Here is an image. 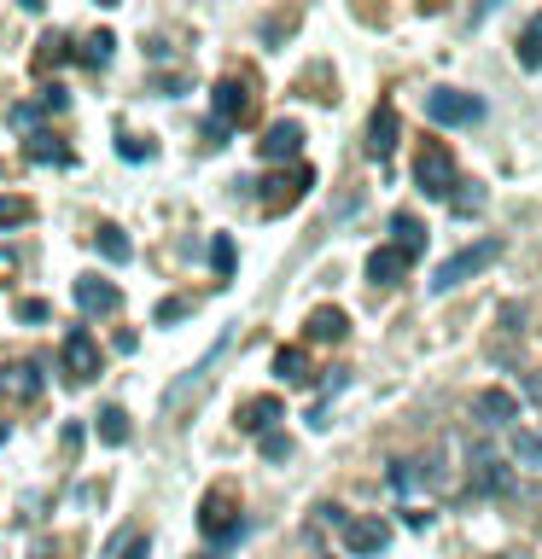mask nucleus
<instances>
[{"instance_id": "f257e3e1", "label": "nucleus", "mask_w": 542, "mask_h": 559, "mask_svg": "<svg viewBox=\"0 0 542 559\" xmlns=\"http://www.w3.org/2000/svg\"><path fill=\"white\" fill-rule=\"evenodd\" d=\"M502 257V239H478V245H467V251H455V257H443L438 274H432V297L455 292V286H467L473 274H484V268Z\"/></svg>"}, {"instance_id": "f03ea898", "label": "nucleus", "mask_w": 542, "mask_h": 559, "mask_svg": "<svg viewBox=\"0 0 542 559\" xmlns=\"http://www.w3.org/2000/svg\"><path fill=\"white\" fill-rule=\"evenodd\" d=\"M426 117L438 129H467V123H484V99L461 94V88H432L426 94Z\"/></svg>"}, {"instance_id": "7ed1b4c3", "label": "nucleus", "mask_w": 542, "mask_h": 559, "mask_svg": "<svg viewBox=\"0 0 542 559\" xmlns=\"http://www.w3.org/2000/svg\"><path fill=\"white\" fill-rule=\"evenodd\" d=\"M199 530L216 542V548H228V542H239V530H245V519H239V507H234V495L228 490H210L199 501Z\"/></svg>"}, {"instance_id": "20e7f679", "label": "nucleus", "mask_w": 542, "mask_h": 559, "mask_svg": "<svg viewBox=\"0 0 542 559\" xmlns=\"http://www.w3.org/2000/svg\"><path fill=\"white\" fill-rule=\"evenodd\" d=\"M414 187L432 193V198H449V187H455V158H449V146L426 140V146L414 152Z\"/></svg>"}, {"instance_id": "39448f33", "label": "nucleus", "mask_w": 542, "mask_h": 559, "mask_svg": "<svg viewBox=\"0 0 542 559\" xmlns=\"http://www.w3.org/2000/svg\"><path fill=\"white\" fill-rule=\"evenodd\" d=\"M59 362H65V373L76 379V385H88V379L100 373V344H94L82 327H70L65 344H59Z\"/></svg>"}, {"instance_id": "423d86ee", "label": "nucleus", "mask_w": 542, "mask_h": 559, "mask_svg": "<svg viewBox=\"0 0 542 559\" xmlns=\"http://www.w3.org/2000/svg\"><path fill=\"white\" fill-rule=\"evenodd\" d=\"M210 105H216V111H210V123H216V129H234V123H245V117H251V88H245L239 76H222Z\"/></svg>"}, {"instance_id": "0eeeda50", "label": "nucleus", "mask_w": 542, "mask_h": 559, "mask_svg": "<svg viewBox=\"0 0 542 559\" xmlns=\"http://www.w3.org/2000/svg\"><path fill=\"white\" fill-rule=\"evenodd\" d=\"M339 530H344V548H350L356 559L385 554V548H391V525H385V519H344Z\"/></svg>"}, {"instance_id": "6e6552de", "label": "nucleus", "mask_w": 542, "mask_h": 559, "mask_svg": "<svg viewBox=\"0 0 542 559\" xmlns=\"http://www.w3.org/2000/svg\"><path fill=\"white\" fill-rule=\"evenodd\" d=\"M391 152H397V105H391V99H379V105H373V117H368V158L385 164Z\"/></svg>"}, {"instance_id": "1a4fd4ad", "label": "nucleus", "mask_w": 542, "mask_h": 559, "mask_svg": "<svg viewBox=\"0 0 542 559\" xmlns=\"http://www.w3.org/2000/svg\"><path fill=\"white\" fill-rule=\"evenodd\" d=\"M473 490L478 495H508L513 490V466L496 461L490 449H473Z\"/></svg>"}, {"instance_id": "9d476101", "label": "nucleus", "mask_w": 542, "mask_h": 559, "mask_svg": "<svg viewBox=\"0 0 542 559\" xmlns=\"http://www.w3.org/2000/svg\"><path fill=\"white\" fill-rule=\"evenodd\" d=\"M0 396H6V402H35V396H41V367L35 362H6L0 367Z\"/></svg>"}, {"instance_id": "9b49d317", "label": "nucleus", "mask_w": 542, "mask_h": 559, "mask_svg": "<svg viewBox=\"0 0 542 559\" xmlns=\"http://www.w3.org/2000/svg\"><path fill=\"white\" fill-rule=\"evenodd\" d=\"M257 152H263L269 164H286V158L304 152V129H298V123H269V134L257 140Z\"/></svg>"}, {"instance_id": "f8f14e48", "label": "nucleus", "mask_w": 542, "mask_h": 559, "mask_svg": "<svg viewBox=\"0 0 542 559\" xmlns=\"http://www.w3.org/2000/svg\"><path fill=\"white\" fill-rule=\"evenodd\" d=\"M76 303H82V315H111V309L123 303V292H117L111 280H100V274H82V280H76Z\"/></svg>"}, {"instance_id": "ddd939ff", "label": "nucleus", "mask_w": 542, "mask_h": 559, "mask_svg": "<svg viewBox=\"0 0 542 559\" xmlns=\"http://www.w3.org/2000/svg\"><path fill=\"white\" fill-rule=\"evenodd\" d=\"M473 414H478V426H513L519 420V402H513V391H478L473 396Z\"/></svg>"}, {"instance_id": "4468645a", "label": "nucleus", "mask_w": 542, "mask_h": 559, "mask_svg": "<svg viewBox=\"0 0 542 559\" xmlns=\"http://www.w3.org/2000/svg\"><path fill=\"white\" fill-rule=\"evenodd\" d=\"M274 420H280V396H251V402H239V431L269 437Z\"/></svg>"}, {"instance_id": "2eb2a0df", "label": "nucleus", "mask_w": 542, "mask_h": 559, "mask_svg": "<svg viewBox=\"0 0 542 559\" xmlns=\"http://www.w3.org/2000/svg\"><path fill=\"white\" fill-rule=\"evenodd\" d=\"M309 181H315L309 169H292V175H280V181H269L274 193L263 198V210H269V216H280V210H292V204L304 198V187H309Z\"/></svg>"}, {"instance_id": "dca6fc26", "label": "nucleus", "mask_w": 542, "mask_h": 559, "mask_svg": "<svg viewBox=\"0 0 542 559\" xmlns=\"http://www.w3.org/2000/svg\"><path fill=\"white\" fill-rule=\"evenodd\" d=\"M391 233H397V239H391V245H397V251H403L408 263H414V257H420V251H426V222H420V216H414V210H397V216H391Z\"/></svg>"}, {"instance_id": "f3484780", "label": "nucleus", "mask_w": 542, "mask_h": 559, "mask_svg": "<svg viewBox=\"0 0 542 559\" xmlns=\"http://www.w3.org/2000/svg\"><path fill=\"white\" fill-rule=\"evenodd\" d=\"M304 327H309V338H315V344H339L344 332H350V315H344V309H333V303H321Z\"/></svg>"}, {"instance_id": "a211bd4d", "label": "nucleus", "mask_w": 542, "mask_h": 559, "mask_svg": "<svg viewBox=\"0 0 542 559\" xmlns=\"http://www.w3.org/2000/svg\"><path fill=\"white\" fill-rule=\"evenodd\" d=\"M403 268H408V257L397 251V245H379V251H368V280H373V286H391Z\"/></svg>"}, {"instance_id": "6ab92c4d", "label": "nucleus", "mask_w": 542, "mask_h": 559, "mask_svg": "<svg viewBox=\"0 0 542 559\" xmlns=\"http://www.w3.org/2000/svg\"><path fill=\"white\" fill-rule=\"evenodd\" d=\"M152 554V542H146V530H117V536H111V548H105V559H146Z\"/></svg>"}, {"instance_id": "aec40b11", "label": "nucleus", "mask_w": 542, "mask_h": 559, "mask_svg": "<svg viewBox=\"0 0 542 559\" xmlns=\"http://www.w3.org/2000/svg\"><path fill=\"white\" fill-rule=\"evenodd\" d=\"M519 70H542V12L519 30Z\"/></svg>"}, {"instance_id": "412c9836", "label": "nucleus", "mask_w": 542, "mask_h": 559, "mask_svg": "<svg viewBox=\"0 0 542 559\" xmlns=\"http://www.w3.org/2000/svg\"><path fill=\"white\" fill-rule=\"evenodd\" d=\"M94 245H100L111 263H129V251H135V245L123 239V228H117V222H100V228H94Z\"/></svg>"}, {"instance_id": "4be33fe9", "label": "nucleus", "mask_w": 542, "mask_h": 559, "mask_svg": "<svg viewBox=\"0 0 542 559\" xmlns=\"http://www.w3.org/2000/svg\"><path fill=\"white\" fill-rule=\"evenodd\" d=\"M513 461L519 466H531V472H542V431H513Z\"/></svg>"}, {"instance_id": "5701e85b", "label": "nucleus", "mask_w": 542, "mask_h": 559, "mask_svg": "<svg viewBox=\"0 0 542 559\" xmlns=\"http://www.w3.org/2000/svg\"><path fill=\"white\" fill-rule=\"evenodd\" d=\"M24 158H30V164H70V152L59 146V140H53V134H30Z\"/></svg>"}, {"instance_id": "b1692460", "label": "nucleus", "mask_w": 542, "mask_h": 559, "mask_svg": "<svg viewBox=\"0 0 542 559\" xmlns=\"http://www.w3.org/2000/svg\"><path fill=\"white\" fill-rule=\"evenodd\" d=\"M100 437L111 443V449H123V443H129V414H123L117 402H111V408H100Z\"/></svg>"}, {"instance_id": "393cba45", "label": "nucleus", "mask_w": 542, "mask_h": 559, "mask_svg": "<svg viewBox=\"0 0 542 559\" xmlns=\"http://www.w3.org/2000/svg\"><path fill=\"white\" fill-rule=\"evenodd\" d=\"M111 53H117V35L111 30H100V35H88V41H82V65H111Z\"/></svg>"}, {"instance_id": "a878e982", "label": "nucleus", "mask_w": 542, "mask_h": 559, "mask_svg": "<svg viewBox=\"0 0 542 559\" xmlns=\"http://www.w3.org/2000/svg\"><path fill=\"white\" fill-rule=\"evenodd\" d=\"M274 373H280L286 385H304V379H309V362H304V350H280V356H274Z\"/></svg>"}, {"instance_id": "bb28decb", "label": "nucleus", "mask_w": 542, "mask_h": 559, "mask_svg": "<svg viewBox=\"0 0 542 559\" xmlns=\"http://www.w3.org/2000/svg\"><path fill=\"white\" fill-rule=\"evenodd\" d=\"M30 216H35L30 198H0V228H24Z\"/></svg>"}, {"instance_id": "cd10ccee", "label": "nucleus", "mask_w": 542, "mask_h": 559, "mask_svg": "<svg viewBox=\"0 0 542 559\" xmlns=\"http://www.w3.org/2000/svg\"><path fill=\"white\" fill-rule=\"evenodd\" d=\"M65 59H70V41H65V35H47V41H41V53H35V70L65 65Z\"/></svg>"}, {"instance_id": "c85d7f7f", "label": "nucleus", "mask_w": 542, "mask_h": 559, "mask_svg": "<svg viewBox=\"0 0 542 559\" xmlns=\"http://www.w3.org/2000/svg\"><path fill=\"white\" fill-rule=\"evenodd\" d=\"M117 152H123L129 164H140V158H152L158 146H152V140H140V134H117Z\"/></svg>"}, {"instance_id": "c756f323", "label": "nucleus", "mask_w": 542, "mask_h": 559, "mask_svg": "<svg viewBox=\"0 0 542 559\" xmlns=\"http://www.w3.org/2000/svg\"><path fill=\"white\" fill-rule=\"evenodd\" d=\"M414 466H420V461H391V490H397V495H408L414 484H420V472H414Z\"/></svg>"}, {"instance_id": "7c9ffc66", "label": "nucleus", "mask_w": 542, "mask_h": 559, "mask_svg": "<svg viewBox=\"0 0 542 559\" xmlns=\"http://www.w3.org/2000/svg\"><path fill=\"white\" fill-rule=\"evenodd\" d=\"M210 268H216L222 280L234 274V239H216V245H210Z\"/></svg>"}, {"instance_id": "2f4dec72", "label": "nucleus", "mask_w": 542, "mask_h": 559, "mask_svg": "<svg viewBox=\"0 0 542 559\" xmlns=\"http://www.w3.org/2000/svg\"><path fill=\"white\" fill-rule=\"evenodd\" d=\"M47 315H53V309H47L41 297H24V303H18V321H24V327H35V321H47Z\"/></svg>"}, {"instance_id": "473e14b6", "label": "nucleus", "mask_w": 542, "mask_h": 559, "mask_svg": "<svg viewBox=\"0 0 542 559\" xmlns=\"http://www.w3.org/2000/svg\"><path fill=\"white\" fill-rule=\"evenodd\" d=\"M263 455H269V461H286V455H292V437H286V431H269V437H263Z\"/></svg>"}, {"instance_id": "72a5a7b5", "label": "nucleus", "mask_w": 542, "mask_h": 559, "mask_svg": "<svg viewBox=\"0 0 542 559\" xmlns=\"http://www.w3.org/2000/svg\"><path fill=\"white\" fill-rule=\"evenodd\" d=\"M181 315H187V303H181V297H170V303H158V321H164V327H170V321H181Z\"/></svg>"}, {"instance_id": "f704fd0d", "label": "nucleus", "mask_w": 542, "mask_h": 559, "mask_svg": "<svg viewBox=\"0 0 542 559\" xmlns=\"http://www.w3.org/2000/svg\"><path fill=\"white\" fill-rule=\"evenodd\" d=\"M35 117H41L35 105H12V123H18V129H35Z\"/></svg>"}, {"instance_id": "c9c22d12", "label": "nucleus", "mask_w": 542, "mask_h": 559, "mask_svg": "<svg viewBox=\"0 0 542 559\" xmlns=\"http://www.w3.org/2000/svg\"><path fill=\"white\" fill-rule=\"evenodd\" d=\"M525 391H531V402H542V373H531V379H525Z\"/></svg>"}, {"instance_id": "e433bc0d", "label": "nucleus", "mask_w": 542, "mask_h": 559, "mask_svg": "<svg viewBox=\"0 0 542 559\" xmlns=\"http://www.w3.org/2000/svg\"><path fill=\"white\" fill-rule=\"evenodd\" d=\"M0 443H6V420H0Z\"/></svg>"}]
</instances>
